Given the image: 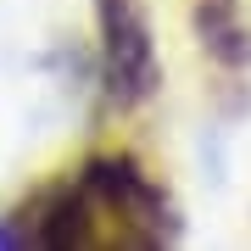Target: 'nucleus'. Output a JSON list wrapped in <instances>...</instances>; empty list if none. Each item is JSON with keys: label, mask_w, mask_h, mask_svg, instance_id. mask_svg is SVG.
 <instances>
[{"label": "nucleus", "mask_w": 251, "mask_h": 251, "mask_svg": "<svg viewBox=\"0 0 251 251\" xmlns=\"http://www.w3.org/2000/svg\"><path fill=\"white\" fill-rule=\"evenodd\" d=\"M168 201L162 190L145 179L140 162L128 156H95L84 162V173L62 190H50L34 206V240L39 246H90L100 240L95 224H106V240L128 246H156L168 240Z\"/></svg>", "instance_id": "obj_1"}, {"label": "nucleus", "mask_w": 251, "mask_h": 251, "mask_svg": "<svg viewBox=\"0 0 251 251\" xmlns=\"http://www.w3.org/2000/svg\"><path fill=\"white\" fill-rule=\"evenodd\" d=\"M106 73H112V95L123 106H134L156 90V50H151V28H145L134 0H106Z\"/></svg>", "instance_id": "obj_2"}]
</instances>
